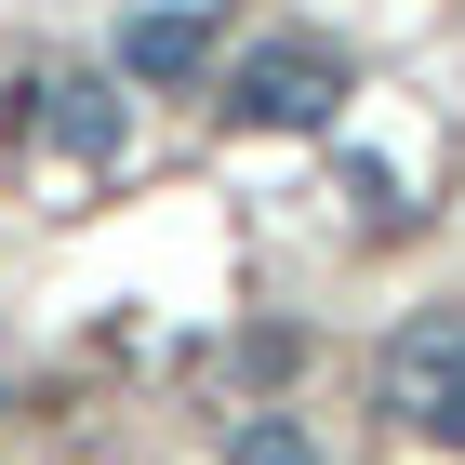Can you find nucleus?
I'll use <instances>...</instances> for the list:
<instances>
[{"label":"nucleus","instance_id":"obj_5","mask_svg":"<svg viewBox=\"0 0 465 465\" xmlns=\"http://www.w3.org/2000/svg\"><path fill=\"white\" fill-rule=\"evenodd\" d=\"M226 465H320V439L292 412H252V426H226Z\"/></svg>","mask_w":465,"mask_h":465},{"label":"nucleus","instance_id":"obj_4","mask_svg":"<svg viewBox=\"0 0 465 465\" xmlns=\"http://www.w3.org/2000/svg\"><path fill=\"white\" fill-rule=\"evenodd\" d=\"M40 134L67 160H120V94L107 80H40Z\"/></svg>","mask_w":465,"mask_h":465},{"label":"nucleus","instance_id":"obj_1","mask_svg":"<svg viewBox=\"0 0 465 465\" xmlns=\"http://www.w3.org/2000/svg\"><path fill=\"white\" fill-rule=\"evenodd\" d=\"M332 107H346V54L332 40H266L226 80V120H252V134H332Z\"/></svg>","mask_w":465,"mask_h":465},{"label":"nucleus","instance_id":"obj_3","mask_svg":"<svg viewBox=\"0 0 465 465\" xmlns=\"http://www.w3.org/2000/svg\"><path fill=\"white\" fill-rule=\"evenodd\" d=\"M120 67H134V80H160V94H173V80H200V67H213V14H200V0H160V14H134V27H120Z\"/></svg>","mask_w":465,"mask_h":465},{"label":"nucleus","instance_id":"obj_2","mask_svg":"<svg viewBox=\"0 0 465 465\" xmlns=\"http://www.w3.org/2000/svg\"><path fill=\"white\" fill-rule=\"evenodd\" d=\"M386 412L439 452H465V320H426L386 346Z\"/></svg>","mask_w":465,"mask_h":465}]
</instances>
